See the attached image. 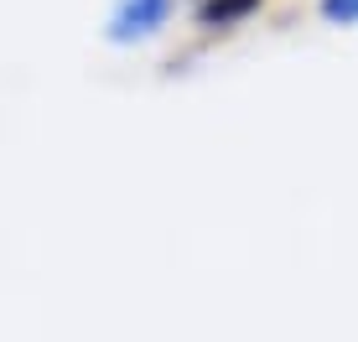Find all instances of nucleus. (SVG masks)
Wrapping results in <instances>:
<instances>
[{
    "mask_svg": "<svg viewBox=\"0 0 358 342\" xmlns=\"http://www.w3.org/2000/svg\"><path fill=\"white\" fill-rule=\"evenodd\" d=\"M171 10H177V0H115V10H109V42L115 47H130V42H151V36L166 31Z\"/></svg>",
    "mask_w": 358,
    "mask_h": 342,
    "instance_id": "nucleus-1",
    "label": "nucleus"
},
{
    "mask_svg": "<svg viewBox=\"0 0 358 342\" xmlns=\"http://www.w3.org/2000/svg\"><path fill=\"white\" fill-rule=\"evenodd\" d=\"M265 0H197V21L208 31H229L234 21H244L250 10H260Z\"/></svg>",
    "mask_w": 358,
    "mask_h": 342,
    "instance_id": "nucleus-2",
    "label": "nucleus"
},
{
    "mask_svg": "<svg viewBox=\"0 0 358 342\" xmlns=\"http://www.w3.org/2000/svg\"><path fill=\"white\" fill-rule=\"evenodd\" d=\"M317 10L332 27H358V0H317Z\"/></svg>",
    "mask_w": 358,
    "mask_h": 342,
    "instance_id": "nucleus-3",
    "label": "nucleus"
}]
</instances>
